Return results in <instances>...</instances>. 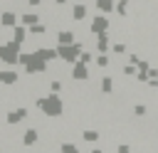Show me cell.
Instances as JSON below:
<instances>
[{"instance_id": "obj_7", "label": "cell", "mask_w": 158, "mask_h": 153, "mask_svg": "<svg viewBox=\"0 0 158 153\" xmlns=\"http://www.w3.org/2000/svg\"><path fill=\"white\" fill-rule=\"evenodd\" d=\"M17 15H20V25H25V27H32V25L42 22L40 10H30V7H25V10H20Z\"/></svg>"}, {"instance_id": "obj_10", "label": "cell", "mask_w": 158, "mask_h": 153, "mask_svg": "<svg viewBox=\"0 0 158 153\" xmlns=\"http://www.w3.org/2000/svg\"><path fill=\"white\" fill-rule=\"evenodd\" d=\"M79 138H81L84 143H94V146H96V143L101 141V131H99V128H84V131L79 133Z\"/></svg>"}, {"instance_id": "obj_5", "label": "cell", "mask_w": 158, "mask_h": 153, "mask_svg": "<svg viewBox=\"0 0 158 153\" xmlns=\"http://www.w3.org/2000/svg\"><path fill=\"white\" fill-rule=\"evenodd\" d=\"M69 76H72L74 81H89V79H94V74H91L89 64H81V62H74V64H72Z\"/></svg>"}, {"instance_id": "obj_2", "label": "cell", "mask_w": 158, "mask_h": 153, "mask_svg": "<svg viewBox=\"0 0 158 153\" xmlns=\"http://www.w3.org/2000/svg\"><path fill=\"white\" fill-rule=\"evenodd\" d=\"M84 44L81 42H72V44H57V52H59V59L67 62V64H74L79 62V54H81Z\"/></svg>"}, {"instance_id": "obj_20", "label": "cell", "mask_w": 158, "mask_h": 153, "mask_svg": "<svg viewBox=\"0 0 158 153\" xmlns=\"http://www.w3.org/2000/svg\"><path fill=\"white\" fill-rule=\"evenodd\" d=\"M52 2H54V5H67L69 0H52Z\"/></svg>"}, {"instance_id": "obj_17", "label": "cell", "mask_w": 158, "mask_h": 153, "mask_svg": "<svg viewBox=\"0 0 158 153\" xmlns=\"http://www.w3.org/2000/svg\"><path fill=\"white\" fill-rule=\"evenodd\" d=\"M121 74H123V76H136V74H138V67L131 64V62H126V64L121 67Z\"/></svg>"}, {"instance_id": "obj_1", "label": "cell", "mask_w": 158, "mask_h": 153, "mask_svg": "<svg viewBox=\"0 0 158 153\" xmlns=\"http://www.w3.org/2000/svg\"><path fill=\"white\" fill-rule=\"evenodd\" d=\"M32 109L42 111V114H44V116H49V118H59V116L64 114L67 104H64V96H62V94L47 91V94H42V96H37V99H35Z\"/></svg>"}, {"instance_id": "obj_15", "label": "cell", "mask_w": 158, "mask_h": 153, "mask_svg": "<svg viewBox=\"0 0 158 153\" xmlns=\"http://www.w3.org/2000/svg\"><path fill=\"white\" fill-rule=\"evenodd\" d=\"M131 10V0H116V15L118 17H126Z\"/></svg>"}, {"instance_id": "obj_13", "label": "cell", "mask_w": 158, "mask_h": 153, "mask_svg": "<svg viewBox=\"0 0 158 153\" xmlns=\"http://www.w3.org/2000/svg\"><path fill=\"white\" fill-rule=\"evenodd\" d=\"M111 54L114 57H126L128 54V44L126 42H111Z\"/></svg>"}, {"instance_id": "obj_18", "label": "cell", "mask_w": 158, "mask_h": 153, "mask_svg": "<svg viewBox=\"0 0 158 153\" xmlns=\"http://www.w3.org/2000/svg\"><path fill=\"white\" fill-rule=\"evenodd\" d=\"M114 153H131V143H126V141H121V143H116V148H114Z\"/></svg>"}, {"instance_id": "obj_9", "label": "cell", "mask_w": 158, "mask_h": 153, "mask_svg": "<svg viewBox=\"0 0 158 153\" xmlns=\"http://www.w3.org/2000/svg\"><path fill=\"white\" fill-rule=\"evenodd\" d=\"M91 5H94L96 12H104V15L116 12V2H114V0H91Z\"/></svg>"}, {"instance_id": "obj_11", "label": "cell", "mask_w": 158, "mask_h": 153, "mask_svg": "<svg viewBox=\"0 0 158 153\" xmlns=\"http://www.w3.org/2000/svg\"><path fill=\"white\" fill-rule=\"evenodd\" d=\"M57 44H72V42H77V35H74V30H69V27H64V30H59L57 32Z\"/></svg>"}, {"instance_id": "obj_16", "label": "cell", "mask_w": 158, "mask_h": 153, "mask_svg": "<svg viewBox=\"0 0 158 153\" xmlns=\"http://www.w3.org/2000/svg\"><path fill=\"white\" fill-rule=\"evenodd\" d=\"M59 153H81V151L74 141H64V143H59Z\"/></svg>"}, {"instance_id": "obj_6", "label": "cell", "mask_w": 158, "mask_h": 153, "mask_svg": "<svg viewBox=\"0 0 158 153\" xmlns=\"http://www.w3.org/2000/svg\"><path fill=\"white\" fill-rule=\"evenodd\" d=\"M20 143H22L25 148H32V146H37V143H40V131H37L35 126H22Z\"/></svg>"}, {"instance_id": "obj_21", "label": "cell", "mask_w": 158, "mask_h": 153, "mask_svg": "<svg viewBox=\"0 0 158 153\" xmlns=\"http://www.w3.org/2000/svg\"><path fill=\"white\" fill-rule=\"evenodd\" d=\"M69 2H81V0H69Z\"/></svg>"}, {"instance_id": "obj_8", "label": "cell", "mask_w": 158, "mask_h": 153, "mask_svg": "<svg viewBox=\"0 0 158 153\" xmlns=\"http://www.w3.org/2000/svg\"><path fill=\"white\" fill-rule=\"evenodd\" d=\"M17 22H20V15H17L15 10H2V12H0V27H2V30H12Z\"/></svg>"}, {"instance_id": "obj_3", "label": "cell", "mask_w": 158, "mask_h": 153, "mask_svg": "<svg viewBox=\"0 0 158 153\" xmlns=\"http://www.w3.org/2000/svg\"><path fill=\"white\" fill-rule=\"evenodd\" d=\"M89 7H91V0H81V2H72L69 7V15L74 22H84L89 17Z\"/></svg>"}, {"instance_id": "obj_12", "label": "cell", "mask_w": 158, "mask_h": 153, "mask_svg": "<svg viewBox=\"0 0 158 153\" xmlns=\"http://www.w3.org/2000/svg\"><path fill=\"white\" fill-rule=\"evenodd\" d=\"M131 114H133L136 118L148 116V104H146V101H136V104H131Z\"/></svg>"}, {"instance_id": "obj_14", "label": "cell", "mask_w": 158, "mask_h": 153, "mask_svg": "<svg viewBox=\"0 0 158 153\" xmlns=\"http://www.w3.org/2000/svg\"><path fill=\"white\" fill-rule=\"evenodd\" d=\"M94 64L106 72V69L111 67V54H96V57H94Z\"/></svg>"}, {"instance_id": "obj_4", "label": "cell", "mask_w": 158, "mask_h": 153, "mask_svg": "<svg viewBox=\"0 0 158 153\" xmlns=\"http://www.w3.org/2000/svg\"><path fill=\"white\" fill-rule=\"evenodd\" d=\"M22 76V69H15V67H0V86H12L17 84Z\"/></svg>"}, {"instance_id": "obj_19", "label": "cell", "mask_w": 158, "mask_h": 153, "mask_svg": "<svg viewBox=\"0 0 158 153\" xmlns=\"http://www.w3.org/2000/svg\"><path fill=\"white\" fill-rule=\"evenodd\" d=\"M86 153H106V151H104V148H101V146H94V148H89V151H86Z\"/></svg>"}]
</instances>
